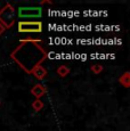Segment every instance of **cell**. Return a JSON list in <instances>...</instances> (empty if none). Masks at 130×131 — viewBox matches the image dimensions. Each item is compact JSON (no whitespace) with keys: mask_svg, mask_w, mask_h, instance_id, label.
Instances as JSON below:
<instances>
[{"mask_svg":"<svg viewBox=\"0 0 130 131\" xmlns=\"http://www.w3.org/2000/svg\"><path fill=\"white\" fill-rule=\"evenodd\" d=\"M40 5H52V1H49V0H46V1H40Z\"/></svg>","mask_w":130,"mask_h":131,"instance_id":"11","label":"cell"},{"mask_svg":"<svg viewBox=\"0 0 130 131\" xmlns=\"http://www.w3.org/2000/svg\"><path fill=\"white\" fill-rule=\"evenodd\" d=\"M44 107H45L44 102H42V100H40V99H36L33 103H32V108H33L36 112H39V111H41Z\"/></svg>","mask_w":130,"mask_h":131,"instance_id":"9","label":"cell"},{"mask_svg":"<svg viewBox=\"0 0 130 131\" xmlns=\"http://www.w3.org/2000/svg\"><path fill=\"white\" fill-rule=\"evenodd\" d=\"M119 83L122 85V87H124V88H128L130 87V73L127 71V72H124L123 74H121L119 77Z\"/></svg>","mask_w":130,"mask_h":131,"instance_id":"7","label":"cell"},{"mask_svg":"<svg viewBox=\"0 0 130 131\" xmlns=\"http://www.w3.org/2000/svg\"><path fill=\"white\" fill-rule=\"evenodd\" d=\"M90 70L94 74H99V73L103 72L104 67H103V65H101V64H94V65H91Z\"/></svg>","mask_w":130,"mask_h":131,"instance_id":"10","label":"cell"},{"mask_svg":"<svg viewBox=\"0 0 130 131\" xmlns=\"http://www.w3.org/2000/svg\"><path fill=\"white\" fill-rule=\"evenodd\" d=\"M31 74L33 75L36 79H38V80H44L45 78L47 77L48 72H47V70L45 69L42 65H38V66H36V67H34V69L31 71Z\"/></svg>","mask_w":130,"mask_h":131,"instance_id":"6","label":"cell"},{"mask_svg":"<svg viewBox=\"0 0 130 131\" xmlns=\"http://www.w3.org/2000/svg\"><path fill=\"white\" fill-rule=\"evenodd\" d=\"M16 22V9L9 2H7L0 9V23L6 30L12 29Z\"/></svg>","mask_w":130,"mask_h":131,"instance_id":"2","label":"cell"},{"mask_svg":"<svg viewBox=\"0 0 130 131\" xmlns=\"http://www.w3.org/2000/svg\"><path fill=\"white\" fill-rule=\"evenodd\" d=\"M5 31H6V29H5V27L2 26V24H1V23H0V36H2Z\"/></svg>","mask_w":130,"mask_h":131,"instance_id":"12","label":"cell"},{"mask_svg":"<svg viewBox=\"0 0 130 131\" xmlns=\"http://www.w3.org/2000/svg\"><path fill=\"white\" fill-rule=\"evenodd\" d=\"M19 18H40L42 16L41 7H19L17 10Z\"/></svg>","mask_w":130,"mask_h":131,"instance_id":"4","label":"cell"},{"mask_svg":"<svg viewBox=\"0 0 130 131\" xmlns=\"http://www.w3.org/2000/svg\"><path fill=\"white\" fill-rule=\"evenodd\" d=\"M0 104H1V102H0Z\"/></svg>","mask_w":130,"mask_h":131,"instance_id":"13","label":"cell"},{"mask_svg":"<svg viewBox=\"0 0 130 131\" xmlns=\"http://www.w3.org/2000/svg\"><path fill=\"white\" fill-rule=\"evenodd\" d=\"M17 30L21 33H41L42 22L40 21H19Z\"/></svg>","mask_w":130,"mask_h":131,"instance_id":"3","label":"cell"},{"mask_svg":"<svg viewBox=\"0 0 130 131\" xmlns=\"http://www.w3.org/2000/svg\"><path fill=\"white\" fill-rule=\"evenodd\" d=\"M41 42L38 39H23L10 52V58L27 74L48 57V52L40 46Z\"/></svg>","mask_w":130,"mask_h":131,"instance_id":"1","label":"cell"},{"mask_svg":"<svg viewBox=\"0 0 130 131\" xmlns=\"http://www.w3.org/2000/svg\"><path fill=\"white\" fill-rule=\"evenodd\" d=\"M56 72L61 78H66L70 73V69L67 66H65V65H59V66L57 67Z\"/></svg>","mask_w":130,"mask_h":131,"instance_id":"8","label":"cell"},{"mask_svg":"<svg viewBox=\"0 0 130 131\" xmlns=\"http://www.w3.org/2000/svg\"><path fill=\"white\" fill-rule=\"evenodd\" d=\"M46 92H47V88L41 83H37L31 88V94L33 95L37 99H40L42 96L46 95Z\"/></svg>","mask_w":130,"mask_h":131,"instance_id":"5","label":"cell"}]
</instances>
